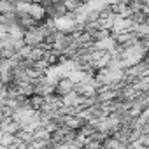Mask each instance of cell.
I'll list each match as a JSON object with an SVG mask.
<instances>
[{
  "mask_svg": "<svg viewBox=\"0 0 149 149\" xmlns=\"http://www.w3.org/2000/svg\"><path fill=\"white\" fill-rule=\"evenodd\" d=\"M42 14H44V9L40 7V6H37V4H30V11H28V16L30 18H33V19H39V18H42Z\"/></svg>",
  "mask_w": 149,
  "mask_h": 149,
  "instance_id": "6da1fadb",
  "label": "cell"
},
{
  "mask_svg": "<svg viewBox=\"0 0 149 149\" xmlns=\"http://www.w3.org/2000/svg\"><path fill=\"white\" fill-rule=\"evenodd\" d=\"M18 130V125L13 121H2V125H0V132H4V133H14Z\"/></svg>",
  "mask_w": 149,
  "mask_h": 149,
  "instance_id": "7a4b0ae2",
  "label": "cell"
}]
</instances>
